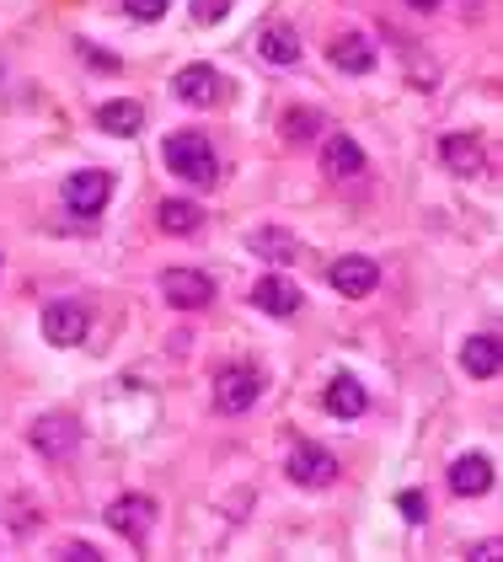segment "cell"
<instances>
[{
    "instance_id": "1",
    "label": "cell",
    "mask_w": 503,
    "mask_h": 562,
    "mask_svg": "<svg viewBox=\"0 0 503 562\" xmlns=\"http://www.w3.org/2000/svg\"><path fill=\"white\" fill-rule=\"evenodd\" d=\"M161 156H167L171 172L182 177V182H193V188H210L214 177H220V161H214L210 134H199V130L171 134L167 145H161Z\"/></svg>"
},
{
    "instance_id": "2",
    "label": "cell",
    "mask_w": 503,
    "mask_h": 562,
    "mask_svg": "<svg viewBox=\"0 0 503 562\" xmlns=\"http://www.w3.org/2000/svg\"><path fill=\"white\" fill-rule=\"evenodd\" d=\"M59 199H65V210L76 220H97L108 210V199H113V177L108 172H70L65 177V188H59Z\"/></svg>"
},
{
    "instance_id": "3",
    "label": "cell",
    "mask_w": 503,
    "mask_h": 562,
    "mask_svg": "<svg viewBox=\"0 0 503 562\" xmlns=\"http://www.w3.org/2000/svg\"><path fill=\"white\" fill-rule=\"evenodd\" d=\"M257 402H262V370L231 364V370L214 375V407L220 413H252Z\"/></svg>"
},
{
    "instance_id": "4",
    "label": "cell",
    "mask_w": 503,
    "mask_h": 562,
    "mask_svg": "<svg viewBox=\"0 0 503 562\" xmlns=\"http://www.w3.org/2000/svg\"><path fill=\"white\" fill-rule=\"evenodd\" d=\"M108 530H119L124 541L134 547H145L150 541V525H156V498H145V493H124V498H113L108 504Z\"/></svg>"
},
{
    "instance_id": "5",
    "label": "cell",
    "mask_w": 503,
    "mask_h": 562,
    "mask_svg": "<svg viewBox=\"0 0 503 562\" xmlns=\"http://www.w3.org/2000/svg\"><path fill=\"white\" fill-rule=\"evenodd\" d=\"M284 472H290L294 487H333L343 467H337L333 450H322V445H311V439H305V445H294V450H290Z\"/></svg>"
},
{
    "instance_id": "6",
    "label": "cell",
    "mask_w": 503,
    "mask_h": 562,
    "mask_svg": "<svg viewBox=\"0 0 503 562\" xmlns=\"http://www.w3.org/2000/svg\"><path fill=\"white\" fill-rule=\"evenodd\" d=\"M161 295H167V305H177V311H204V305L214 301V279L199 273V268H167V273H161Z\"/></svg>"
},
{
    "instance_id": "7",
    "label": "cell",
    "mask_w": 503,
    "mask_h": 562,
    "mask_svg": "<svg viewBox=\"0 0 503 562\" xmlns=\"http://www.w3.org/2000/svg\"><path fill=\"white\" fill-rule=\"evenodd\" d=\"M76 445H81V424L70 418V413H48L33 424V450L48 456V461H65V456H76Z\"/></svg>"
},
{
    "instance_id": "8",
    "label": "cell",
    "mask_w": 503,
    "mask_h": 562,
    "mask_svg": "<svg viewBox=\"0 0 503 562\" xmlns=\"http://www.w3.org/2000/svg\"><path fill=\"white\" fill-rule=\"evenodd\" d=\"M86 327H91V316L81 301H48V311H43V338L59 348L86 344Z\"/></svg>"
},
{
    "instance_id": "9",
    "label": "cell",
    "mask_w": 503,
    "mask_h": 562,
    "mask_svg": "<svg viewBox=\"0 0 503 562\" xmlns=\"http://www.w3.org/2000/svg\"><path fill=\"white\" fill-rule=\"evenodd\" d=\"M171 91H177V102H188V108H214L220 91H225V81H220L214 65H182L177 81H171Z\"/></svg>"
},
{
    "instance_id": "10",
    "label": "cell",
    "mask_w": 503,
    "mask_h": 562,
    "mask_svg": "<svg viewBox=\"0 0 503 562\" xmlns=\"http://www.w3.org/2000/svg\"><path fill=\"white\" fill-rule=\"evenodd\" d=\"M327 284H333L337 295H348V301H365L380 284V268H376V258H337L327 268Z\"/></svg>"
},
{
    "instance_id": "11",
    "label": "cell",
    "mask_w": 503,
    "mask_h": 562,
    "mask_svg": "<svg viewBox=\"0 0 503 562\" xmlns=\"http://www.w3.org/2000/svg\"><path fill=\"white\" fill-rule=\"evenodd\" d=\"M439 161L456 177H477L488 167V150H482L477 134H445V139H439Z\"/></svg>"
},
{
    "instance_id": "12",
    "label": "cell",
    "mask_w": 503,
    "mask_h": 562,
    "mask_svg": "<svg viewBox=\"0 0 503 562\" xmlns=\"http://www.w3.org/2000/svg\"><path fill=\"white\" fill-rule=\"evenodd\" d=\"M322 172L333 177V182H354V177H365V150H359L348 134H333V139L322 145Z\"/></svg>"
},
{
    "instance_id": "13",
    "label": "cell",
    "mask_w": 503,
    "mask_h": 562,
    "mask_svg": "<svg viewBox=\"0 0 503 562\" xmlns=\"http://www.w3.org/2000/svg\"><path fill=\"white\" fill-rule=\"evenodd\" d=\"M252 305L268 311V316H294V311L305 305V290L290 284V279H257V284H252Z\"/></svg>"
},
{
    "instance_id": "14",
    "label": "cell",
    "mask_w": 503,
    "mask_h": 562,
    "mask_svg": "<svg viewBox=\"0 0 503 562\" xmlns=\"http://www.w3.org/2000/svg\"><path fill=\"white\" fill-rule=\"evenodd\" d=\"M257 54H262L268 65H300L305 44H300V33H294L290 22H268V27L257 33Z\"/></svg>"
},
{
    "instance_id": "15",
    "label": "cell",
    "mask_w": 503,
    "mask_h": 562,
    "mask_svg": "<svg viewBox=\"0 0 503 562\" xmlns=\"http://www.w3.org/2000/svg\"><path fill=\"white\" fill-rule=\"evenodd\" d=\"M322 407H327L333 418H343V424H348V418H365V407H370V391L359 386L354 375H337L333 386L322 391Z\"/></svg>"
},
{
    "instance_id": "16",
    "label": "cell",
    "mask_w": 503,
    "mask_h": 562,
    "mask_svg": "<svg viewBox=\"0 0 503 562\" xmlns=\"http://www.w3.org/2000/svg\"><path fill=\"white\" fill-rule=\"evenodd\" d=\"M488 487H493V461L488 456H461L450 467V493L456 498H482Z\"/></svg>"
},
{
    "instance_id": "17",
    "label": "cell",
    "mask_w": 503,
    "mask_h": 562,
    "mask_svg": "<svg viewBox=\"0 0 503 562\" xmlns=\"http://www.w3.org/2000/svg\"><path fill=\"white\" fill-rule=\"evenodd\" d=\"M333 65L337 70H348V76H370L376 70V48H370V38H359V33H343V38H333Z\"/></svg>"
},
{
    "instance_id": "18",
    "label": "cell",
    "mask_w": 503,
    "mask_h": 562,
    "mask_svg": "<svg viewBox=\"0 0 503 562\" xmlns=\"http://www.w3.org/2000/svg\"><path fill=\"white\" fill-rule=\"evenodd\" d=\"M461 370H466V375H477V381H493V375H499V338H493V333H477V338H466Z\"/></svg>"
},
{
    "instance_id": "19",
    "label": "cell",
    "mask_w": 503,
    "mask_h": 562,
    "mask_svg": "<svg viewBox=\"0 0 503 562\" xmlns=\"http://www.w3.org/2000/svg\"><path fill=\"white\" fill-rule=\"evenodd\" d=\"M139 124H145V108L134 97H119V102H102L97 108V130H108V134H139Z\"/></svg>"
},
{
    "instance_id": "20",
    "label": "cell",
    "mask_w": 503,
    "mask_h": 562,
    "mask_svg": "<svg viewBox=\"0 0 503 562\" xmlns=\"http://www.w3.org/2000/svg\"><path fill=\"white\" fill-rule=\"evenodd\" d=\"M247 247L257 252V258H268V262H300V241H294L290 231H273V225L252 231Z\"/></svg>"
},
{
    "instance_id": "21",
    "label": "cell",
    "mask_w": 503,
    "mask_h": 562,
    "mask_svg": "<svg viewBox=\"0 0 503 562\" xmlns=\"http://www.w3.org/2000/svg\"><path fill=\"white\" fill-rule=\"evenodd\" d=\"M156 220H161V231H167V236H193V231L204 225V210H199V204H188V199H167V204L156 210Z\"/></svg>"
},
{
    "instance_id": "22",
    "label": "cell",
    "mask_w": 503,
    "mask_h": 562,
    "mask_svg": "<svg viewBox=\"0 0 503 562\" xmlns=\"http://www.w3.org/2000/svg\"><path fill=\"white\" fill-rule=\"evenodd\" d=\"M322 134V113H311V108H290L284 113V139L290 145H305V139H316Z\"/></svg>"
},
{
    "instance_id": "23",
    "label": "cell",
    "mask_w": 503,
    "mask_h": 562,
    "mask_svg": "<svg viewBox=\"0 0 503 562\" xmlns=\"http://www.w3.org/2000/svg\"><path fill=\"white\" fill-rule=\"evenodd\" d=\"M124 11L134 16V22H161L171 11V0H124Z\"/></svg>"
},
{
    "instance_id": "24",
    "label": "cell",
    "mask_w": 503,
    "mask_h": 562,
    "mask_svg": "<svg viewBox=\"0 0 503 562\" xmlns=\"http://www.w3.org/2000/svg\"><path fill=\"white\" fill-rule=\"evenodd\" d=\"M396 509H402V515L413 519V525H423V519H428V498H423L418 487H407V493L396 498Z\"/></svg>"
},
{
    "instance_id": "25",
    "label": "cell",
    "mask_w": 503,
    "mask_h": 562,
    "mask_svg": "<svg viewBox=\"0 0 503 562\" xmlns=\"http://www.w3.org/2000/svg\"><path fill=\"white\" fill-rule=\"evenodd\" d=\"M225 11H231V0H193V22H204V27L220 22Z\"/></svg>"
},
{
    "instance_id": "26",
    "label": "cell",
    "mask_w": 503,
    "mask_h": 562,
    "mask_svg": "<svg viewBox=\"0 0 503 562\" xmlns=\"http://www.w3.org/2000/svg\"><path fill=\"white\" fill-rule=\"evenodd\" d=\"M81 59H91L97 70H119V59H113V54H102V48H91V44H81Z\"/></svg>"
},
{
    "instance_id": "27",
    "label": "cell",
    "mask_w": 503,
    "mask_h": 562,
    "mask_svg": "<svg viewBox=\"0 0 503 562\" xmlns=\"http://www.w3.org/2000/svg\"><path fill=\"white\" fill-rule=\"evenodd\" d=\"M65 558H76V562H97L102 552H97V547H81V541H70V547H65Z\"/></svg>"
},
{
    "instance_id": "28",
    "label": "cell",
    "mask_w": 503,
    "mask_h": 562,
    "mask_svg": "<svg viewBox=\"0 0 503 562\" xmlns=\"http://www.w3.org/2000/svg\"><path fill=\"white\" fill-rule=\"evenodd\" d=\"M407 5H413V11H434L439 0H407Z\"/></svg>"
}]
</instances>
